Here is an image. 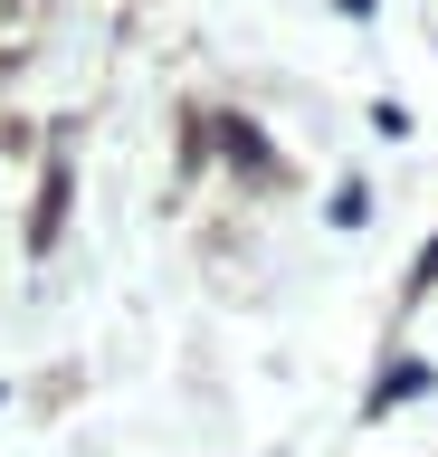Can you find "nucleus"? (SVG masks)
<instances>
[{
  "label": "nucleus",
  "instance_id": "nucleus-1",
  "mask_svg": "<svg viewBox=\"0 0 438 457\" xmlns=\"http://www.w3.org/2000/svg\"><path fill=\"white\" fill-rule=\"evenodd\" d=\"M419 381H438V371H419V362H401V371H391V381H381V400H372V410H391V400H409V391H419Z\"/></svg>",
  "mask_w": 438,
  "mask_h": 457
}]
</instances>
